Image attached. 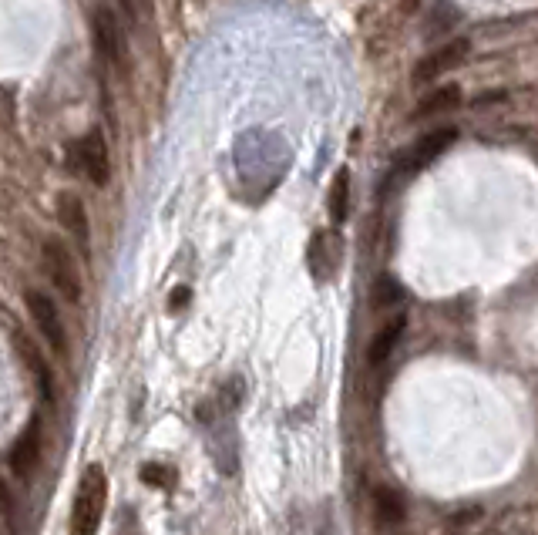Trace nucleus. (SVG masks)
I'll list each match as a JSON object with an SVG mask.
<instances>
[{
	"label": "nucleus",
	"instance_id": "1",
	"mask_svg": "<svg viewBox=\"0 0 538 535\" xmlns=\"http://www.w3.org/2000/svg\"><path fill=\"white\" fill-rule=\"evenodd\" d=\"M105 502H108V478L101 465H88L81 475L78 495L71 505V535H98L101 519H105Z\"/></svg>",
	"mask_w": 538,
	"mask_h": 535
},
{
	"label": "nucleus",
	"instance_id": "2",
	"mask_svg": "<svg viewBox=\"0 0 538 535\" xmlns=\"http://www.w3.org/2000/svg\"><path fill=\"white\" fill-rule=\"evenodd\" d=\"M95 48L101 54V61H105V68L128 78V71H132L128 34H125V24L118 21V14L111 11V7H98L95 11Z\"/></svg>",
	"mask_w": 538,
	"mask_h": 535
},
{
	"label": "nucleus",
	"instance_id": "3",
	"mask_svg": "<svg viewBox=\"0 0 538 535\" xmlns=\"http://www.w3.org/2000/svg\"><path fill=\"white\" fill-rule=\"evenodd\" d=\"M44 270H48L54 290H58L61 300L68 303H81V270L74 263V256L68 253V246L58 243V239H48L41 249Z\"/></svg>",
	"mask_w": 538,
	"mask_h": 535
},
{
	"label": "nucleus",
	"instance_id": "4",
	"mask_svg": "<svg viewBox=\"0 0 538 535\" xmlns=\"http://www.w3.org/2000/svg\"><path fill=\"white\" fill-rule=\"evenodd\" d=\"M71 159H74V169L85 175L88 182H95V186H105L108 182L111 159H108V142L105 135H101V128H91L85 138L74 142Z\"/></svg>",
	"mask_w": 538,
	"mask_h": 535
},
{
	"label": "nucleus",
	"instance_id": "5",
	"mask_svg": "<svg viewBox=\"0 0 538 535\" xmlns=\"http://www.w3.org/2000/svg\"><path fill=\"white\" fill-rule=\"evenodd\" d=\"M24 303H27V313L37 324V330L44 334V340L58 350V354H68V334H64V324H61V313H58V303H54L48 293L41 290H27L24 293Z\"/></svg>",
	"mask_w": 538,
	"mask_h": 535
},
{
	"label": "nucleus",
	"instance_id": "6",
	"mask_svg": "<svg viewBox=\"0 0 538 535\" xmlns=\"http://www.w3.org/2000/svg\"><path fill=\"white\" fill-rule=\"evenodd\" d=\"M468 51H471L468 38H454L451 44H444L441 51L428 54V58L417 64V71H414V85H428V81L441 78V75H448V71H454L461 61L468 58Z\"/></svg>",
	"mask_w": 538,
	"mask_h": 535
},
{
	"label": "nucleus",
	"instance_id": "7",
	"mask_svg": "<svg viewBox=\"0 0 538 535\" xmlns=\"http://www.w3.org/2000/svg\"><path fill=\"white\" fill-rule=\"evenodd\" d=\"M41 418H31V424L24 428V435L17 438V445L11 448V472L17 478H27L37 468V461H41Z\"/></svg>",
	"mask_w": 538,
	"mask_h": 535
},
{
	"label": "nucleus",
	"instance_id": "8",
	"mask_svg": "<svg viewBox=\"0 0 538 535\" xmlns=\"http://www.w3.org/2000/svg\"><path fill=\"white\" fill-rule=\"evenodd\" d=\"M58 219H61V226L71 233L74 243H78V246L88 253L91 229H88V212H85V202H81L78 196H74V192H61V196H58Z\"/></svg>",
	"mask_w": 538,
	"mask_h": 535
},
{
	"label": "nucleus",
	"instance_id": "9",
	"mask_svg": "<svg viewBox=\"0 0 538 535\" xmlns=\"http://www.w3.org/2000/svg\"><path fill=\"white\" fill-rule=\"evenodd\" d=\"M404 330H407V313H397V317H391L384 327L377 330L374 340H370V347H367V361H370V367H380V364L391 361V354L397 350V344H401Z\"/></svg>",
	"mask_w": 538,
	"mask_h": 535
},
{
	"label": "nucleus",
	"instance_id": "10",
	"mask_svg": "<svg viewBox=\"0 0 538 535\" xmlns=\"http://www.w3.org/2000/svg\"><path fill=\"white\" fill-rule=\"evenodd\" d=\"M454 138H458V128H434V132H428L421 138V142L414 145V152H411V162L404 165L407 172H417V169H424V165H431L438 155H444L454 145Z\"/></svg>",
	"mask_w": 538,
	"mask_h": 535
},
{
	"label": "nucleus",
	"instance_id": "11",
	"mask_svg": "<svg viewBox=\"0 0 538 535\" xmlns=\"http://www.w3.org/2000/svg\"><path fill=\"white\" fill-rule=\"evenodd\" d=\"M340 256H343L340 239L333 233H317V236H313V243H310V270H313L317 280H330V276L337 273Z\"/></svg>",
	"mask_w": 538,
	"mask_h": 535
},
{
	"label": "nucleus",
	"instance_id": "12",
	"mask_svg": "<svg viewBox=\"0 0 538 535\" xmlns=\"http://www.w3.org/2000/svg\"><path fill=\"white\" fill-rule=\"evenodd\" d=\"M14 347H17V354H21L24 367L34 374V381H37V387H41V394H44V398H51V367L41 357V350H37L31 340L21 337V334L14 337Z\"/></svg>",
	"mask_w": 538,
	"mask_h": 535
},
{
	"label": "nucleus",
	"instance_id": "13",
	"mask_svg": "<svg viewBox=\"0 0 538 535\" xmlns=\"http://www.w3.org/2000/svg\"><path fill=\"white\" fill-rule=\"evenodd\" d=\"M461 105V88L458 85H441L434 88L431 95L421 98V105L414 108L411 118L417 122V118H431V115H441V112H451V108Z\"/></svg>",
	"mask_w": 538,
	"mask_h": 535
},
{
	"label": "nucleus",
	"instance_id": "14",
	"mask_svg": "<svg viewBox=\"0 0 538 535\" xmlns=\"http://www.w3.org/2000/svg\"><path fill=\"white\" fill-rule=\"evenodd\" d=\"M407 505H404V495L397 492L391 485H377L374 488V515L380 525H397L404 519Z\"/></svg>",
	"mask_w": 538,
	"mask_h": 535
},
{
	"label": "nucleus",
	"instance_id": "15",
	"mask_svg": "<svg viewBox=\"0 0 538 535\" xmlns=\"http://www.w3.org/2000/svg\"><path fill=\"white\" fill-rule=\"evenodd\" d=\"M347 212H350V172L340 169L333 175V186H330V219L333 226L347 223Z\"/></svg>",
	"mask_w": 538,
	"mask_h": 535
},
{
	"label": "nucleus",
	"instance_id": "16",
	"mask_svg": "<svg viewBox=\"0 0 538 535\" xmlns=\"http://www.w3.org/2000/svg\"><path fill=\"white\" fill-rule=\"evenodd\" d=\"M142 482L152 485V488H172L175 485V472H172V468L159 465V461H148V465L142 468Z\"/></svg>",
	"mask_w": 538,
	"mask_h": 535
},
{
	"label": "nucleus",
	"instance_id": "17",
	"mask_svg": "<svg viewBox=\"0 0 538 535\" xmlns=\"http://www.w3.org/2000/svg\"><path fill=\"white\" fill-rule=\"evenodd\" d=\"M404 300L401 287L391 280V276H380V280L374 283V307H391V303Z\"/></svg>",
	"mask_w": 538,
	"mask_h": 535
},
{
	"label": "nucleus",
	"instance_id": "18",
	"mask_svg": "<svg viewBox=\"0 0 538 535\" xmlns=\"http://www.w3.org/2000/svg\"><path fill=\"white\" fill-rule=\"evenodd\" d=\"M122 11L128 14V21H138V17H148L152 14V0H118Z\"/></svg>",
	"mask_w": 538,
	"mask_h": 535
},
{
	"label": "nucleus",
	"instance_id": "19",
	"mask_svg": "<svg viewBox=\"0 0 538 535\" xmlns=\"http://www.w3.org/2000/svg\"><path fill=\"white\" fill-rule=\"evenodd\" d=\"M169 300H172V303H169V307H172V310H182V307H185V303H189V300H192V290H189V287H175V290H172V297H169Z\"/></svg>",
	"mask_w": 538,
	"mask_h": 535
}]
</instances>
